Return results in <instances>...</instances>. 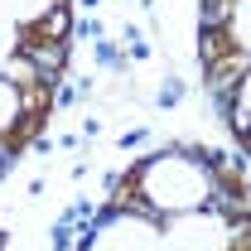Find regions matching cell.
<instances>
[{"label":"cell","mask_w":251,"mask_h":251,"mask_svg":"<svg viewBox=\"0 0 251 251\" xmlns=\"http://www.w3.org/2000/svg\"><path fill=\"white\" fill-rule=\"evenodd\" d=\"M29 58H34V68H39V73H58V68H63V49H58V39H44V44H34Z\"/></svg>","instance_id":"6da1fadb"},{"label":"cell","mask_w":251,"mask_h":251,"mask_svg":"<svg viewBox=\"0 0 251 251\" xmlns=\"http://www.w3.org/2000/svg\"><path fill=\"white\" fill-rule=\"evenodd\" d=\"M222 53H227V39H222L218 29H208V34H203V58L218 68V63H222Z\"/></svg>","instance_id":"7a4b0ae2"},{"label":"cell","mask_w":251,"mask_h":251,"mask_svg":"<svg viewBox=\"0 0 251 251\" xmlns=\"http://www.w3.org/2000/svg\"><path fill=\"white\" fill-rule=\"evenodd\" d=\"M247 135H251V121H247Z\"/></svg>","instance_id":"277c9868"},{"label":"cell","mask_w":251,"mask_h":251,"mask_svg":"<svg viewBox=\"0 0 251 251\" xmlns=\"http://www.w3.org/2000/svg\"><path fill=\"white\" fill-rule=\"evenodd\" d=\"M39 34H44V39H63V34H68V10H49V20L39 25Z\"/></svg>","instance_id":"3957f363"}]
</instances>
